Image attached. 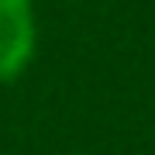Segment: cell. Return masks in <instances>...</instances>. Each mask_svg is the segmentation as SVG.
<instances>
[{
	"mask_svg": "<svg viewBox=\"0 0 155 155\" xmlns=\"http://www.w3.org/2000/svg\"><path fill=\"white\" fill-rule=\"evenodd\" d=\"M35 52L31 0H0V83L14 79Z\"/></svg>",
	"mask_w": 155,
	"mask_h": 155,
	"instance_id": "6da1fadb",
	"label": "cell"
}]
</instances>
